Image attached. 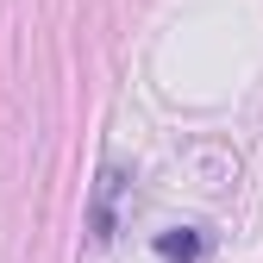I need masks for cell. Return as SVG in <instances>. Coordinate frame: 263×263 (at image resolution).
<instances>
[{"label":"cell","instance_id":"cell-1","mask_svg":"<svg viewBox=\"0 0 263 263\" xmlns=\"http://www.w3.org/2000/svg\"><path fill=\"white\" fill-rule=\"evenodd\" d=\"M157 251L170 257V263H201L207 232H201V226H176V232H163V238H157Z\"/></svg>","mask_w":263,"mask_h":263},{"label":"cell","instance_id":"cell-2","mask_svg":"<svg viewBox=\"0 0 263 263\" xmlns=\"http://www.w3.org/2000/svg\"><path fill=\"white\" fill-rule=\"evenodd\" d=\"M113 194H119V170L101 176V201H94V238H113Z\"/></svg>","mask_w":263,"mask_h":263}]
</instances>
